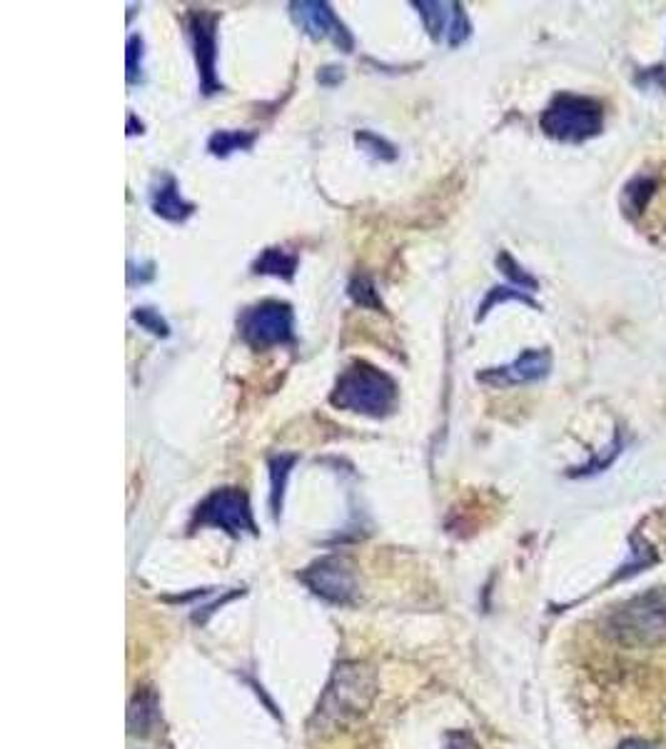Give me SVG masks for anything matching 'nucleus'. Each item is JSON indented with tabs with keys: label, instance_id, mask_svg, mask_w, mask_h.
I'll return each instance as SVG.
<instances>
[{
	"label": "nucleus",
	"instance_id": "1",
	"mask_svg": "<svg viewBox=\"0 0 666 749\" xmlns=\"http://www.w3.org/2000/svg\"><path fill=\"white\" fill-rule=\"evenodd\" d=\"M330 400L340 410L360 413L367 417H385L397 405V383L377 367L367 363H355L340 375Z\"/></svg>",
	"mask_w": 666,
	"mask_h": 749
},
{
	"label": "nucleus",
	"instance_id": "2",
	"mask_svg": "<svg viewBox=\"0 0 666 749\" xmlns=\"http://www.w3.org/2000/svg\"><path fill=\"white\" fill-rule=\"evenodd\" d=\"M542 131L554 141L582 143L594 138L604 125L602 105L582 95H556L542 113Z\"/></svg>",
	"mask_w": 666,
	"mask_h": 749
},
{
	"label": "nucleus",
	"instance_id": "3",
	"mask_svg": "<svg viewBox=\"0 0 666 749\" xmlns=\"http://www.w3.org/2000/svg\"><path fill=\"white\" fill-rule=\"evenodd\" d=\"M240 335L244 343L258 350L290 345L295 340V315L288 303L264 300V303L244 310L240 318Z\"/></svg>",
	"mask_w": 666,
	"mask_h": 749
},
{
	"label": "nucleus",
	"instance_id": "4",
	"mask_svg": "<svg viewBox=\"0 0 666 749\" xmlns=\"http://www.w3.org/2000/svg\"><path fill=\"white\" fill-rule=\"evenodd\" d=\"M195 520L205 524V528L225 530L228 534H232V538L254 534L250 500L248 495L238 488L215 490L210 498H205V502L198 508V514H195Z\"/></svg>",
	"mask_w": 666,
	"mask_h": 749
},
{
	"label": "nucleus",
	"instance_id": "5",
	"mask_svg": "<svg viewBox=\"0 0 666 749\" xmlns=\"http://www.w3.org/2000/svg\"><path fill=\"white\" fill-rule=\"evenodd\" d=\"M190 41L195 48V63H198L200 87L205 95L222 91L218 77V18L205 11H195L188 21Z\"/></svg>",
	"mask_w": 666,
	"mask_h": 749
},
{
	"label": "nucleus",
	"instance_id": "6",
	"mask_svg": "<svg viewBox=\"0 0 666 749\" xmlns=\"http://www.w3.org/2000/svg\"><path fill=\"white\" fill-rule=\"evenodd\" d=\"M614 630L626 642H654L666 637V610L654 597L634 600L614 620Z\"/></svg>",
	"mask_w": 666,
	"mask_h": 749
},
{
	"label": "nucleus",
	"instance_id": "7",
	"mask_svg": "<svg viewBox=\"0 0 666 749\" xmlns=\"http://www.w3.org/2000/svg\"><path fill=\"white\" fill-rule=\"evenodd\" d=\"M300 580L305 582V585L315 592L318 597L335 602V605H347V602L355 600V592H357L355 578H352L350 568L345 565V562L335 560V558L315 562V565L302 572Z\"/></svg>",
	"mask_w": 666,
	"mask_h": 749
},
{
	"label": "nucleus",
	"instance_id": "8",
	"mask_svg": "<svg viewBox=\"0 0 666 749\" xmlns=\"http://www.w3.org/2000/svg\"><path fill=\"white\" fill-rule=\"evenodd\" d=\"M290 8H292V15H295L298 25L308 35L318 38V41H325L327 38V41H332L340 48V51L352 53L355 41H352L345 23L340 21L327 3H320V0H305V3H292Z\"/></svg>",
	"mask_w": 666,
	"mask_h": 749
},
{
	"label": "nucleus",
	"instance_id": "9",
	"mask_svg": "<svg viewBox=\"0 0 666 749\" xmlns=\"http://www.w3.org/2000/svg\"><path fill=\"white\" fill-rule=\"evenodd\" d=\"M550 367L552 357L547 350H527V353L519 355L514 363L487 370V373L479 375V381L492 385H527L542 381V377L550 373Z\"/></svg>",
	"mask_w": 666,
	"mask_h": 749
},
{
	"label": "nucleus",
	"instance_id": "10",
	"mask_svg": "<svg viewBox=\"0 0 666 749\" xmlns=\"http://www.w3.org/2000/svg\"><path fill=\"white\" fill-rule=\"evenodd\" d=\"M365 689L370 687L365 685V679H362V673H357V667L355 669L342 667L335 675V683L330 685L325 699H322L320 712L322 715L360 712V707H365L370 703V697H365Z\"/></svg>",
	"mask_w": 666,
	"mask_h": 749
},
{
	"label": "nucleus",
	"instance_id": "11",
	"mask_svg": "<svg viewBox=\"0 0 666 749\" xmlns=\"http://www.w3.org/2000/svg\"><path fill=\"white\" fill-rule=\"evenodd\" d=\"M150 206H153L155 216H160L168 222H185L195 212L192 202H188L180 196L178 180H175L168 173L160 175V178L153 183Z\"/></svg>",
	"mask_w": 666,
	"mask_h": 749
},
{
	"label": "nucleus",
	"instance_id": "12",
	"mask_svg": "<svg viewBox=\"0 0 666 749\" xmlns=\"http://www.w3.org/2000/svg\"><path fill=\"white\" fill-rule=\"evenodd\" d=\"M295 270H298V258L280 248H268L252 266V272H258V275H275L282 280L295 278Z\"/></svg>",
	"mask_w": 666,
	"mask_h": 749
},
{
	"label": "nucleus",
	"instance_id": "13",
	"mask_svg": "<svg viewBox=\"0 0 666 749\" xmlns=\"http://www.w3.org/2000/svg\"><path fill=\"white\" fill-rule=\"evenodd\" d=\"M254 143L252 133L244 131H218L208 143V150L215 155V158H228V155L238 153V150H250Z\"/></svg>",
	"mask_w": 666,
	"mask_h": 749
},
{
	"label": "nucleus",
	"instance_id": "14",
	"mask_svg": "<svg viewBox=\"0 0 666 749\" xmlns=\"http://www.w3.org/2000/svg\"><path fill=\"white\" fill-rule=\"evenodd\" d=\"M415 8L419 11V15H423L429 35L439 41V35L449 33V23H452L455 6H452V11H447V8H449L447 3H415Z\"/></svg>",
	"mask_w": 666,
	"mask_h": 749
},
{
	"label": "nucleus",
	"instance_id": "15",
	"mask_svg": "<svg viewBox=\"0 0 666 749\" xmlns=\"http://www.w3.org/2000/svg\"><path fill=\"white\" fill-rule=\"evenodd\" d=\"M295 455H278L270 460V478H272V512L280 514L282 495H285V482L290 478L292 465H295Z\"/></svg>",
	"mask_w": 666,
	"mask_h": 749
},
{
	"label": "nucleus",
	"instance_id": "16",
	"mask_svg": "<svg viewBox=\"0 0 666 749\" xmlns=\"http://www.w3.org/2000/svg\"><path fill=\"white\" fill-rule=\"evenodd\" d=\"M355 141H357V145H360V150H365V153L372 155V158H375V160L389 163V160H395V158H397L395 145H389L385 138H379V135H375V133L360 131V133L355 135Z\"/></svg>",
	"mask_w": 666,
	"mask_h": 749
},
{
	"label": "nucleus",
	"instance_id": "17",
	"mask_svg": "<svg viewBox=\"0 0 666 749\" xmlns=\"http://www.w3.org/2000/svg\"><path fill=\"white\" fill-rule=\"evenodd\" d=\"M350 298L355 300L362 308H372V310H382V300L375 290V283L370 278H355L350 285Z\"/></svg>",
	"mask_w": 666,
	"mask_h": 749
},
{
	"label": "nucleus",
	"instance_id": "18",
	"mask_svg": "<svg viewBox=\"0 0 666 749\" xmlns=\"http://www.w3.org/2000/svg\"><path fill=\"white\" fill-rule=\"evenodd\" d=\"M133 320L143 330H148V333H153V335H158V337H168L170 335V325L165 323V318L155 308H138L133 313Z\"/></svg>",
	"mask_w": 666,
	"mask_h": 749
},
{
	"label": "nucleus",
	"instance_id": "19",
	"mask_svg": "<svg viewBox=\"0 0 666 749\" xmlns=\"http://www.w3.org/2000/svg\"><path fill=\"white\" fill-rule=\"evenodd\" d=\"M143 71V38H127V83H138Z\"/></svg>",
	"mask_w": 666,
	"mask_h": 749
},
{
	"label": "nucleus",
	"instance_id": "20",
	"mask_svg": "<svg viewBox=\"0 0 666 749\" xmlns=\"http://www.w3.org/2000/svg\"><path fill=\"white\" fill-rule=\"evenodd\" d=\"M469 38V21L462 11V6H455V13H452V23H449V33H447V41L452 48L462 45Z\"/></svg>",
	"mask_w": 666,
	"mask_h": 749
},
{
	"label": "nucleus",
	"instance_id": "21",
	"mask_svg": "<svg viewBox=\"0 0 666 749\" xmlns=\"http://www.w3.org/2000/svg\"><path fill=\"white\" fill-rule=\"evenodd\" d=\"M497 266H499V268H502V272H504V275H507V278H512V280H514V283L519 285V288H532V290L537 288V283H534V280H532V278H529V275H527V272H524L522 268H519V266H517V262H514L512 258H509V256H507V252H502V256H499V258H497Z\"/></svg>",
	"mask_w": 666,
	"mask_h": 749
},
{
	"label": "nucleus",
	"instance_id": "22",
	"mask_svg": "<svg viewBox=\"0 0 666 749\" xmlns=\"http://www.w3.org/2000/svg\"><path fill=\"white\" fill-rule=\"evenodd\" d=\"M445 749H479V747L475 745L472 737H467V735H449Z\"/></svg>",
	"mask_w": 666,
	"mask_h": 749
},
{
	"label": "nucleus",
	"instance_id": "23",
	"mask_svg": "<svg viewBox=\"0 0 666 749\" xmlns=\"http://www.w3.org/2000/svg\"><path fill=\"white\" fill-rule=\"evenodd\" d=\"M318 81L322 85H337L342 81V67H325V71H320Z\"/></svg>",
	"mask_w": 666,
	"mask_h": 749
},
{
	"label": "nucleus",
	"instance_id": "24",
	"mask_svg": "<svg viewBox=\"0 0 666 749\" xmlns=\"http://www.w3.org/2000/svg\"><path fill=\"white\" fill-rule=\"evenodd\" d=\"M620 749H656V747L642 742V739H629V742H624Z\"/></svg>",
	"mask_w": 666,
	"mask_h": 749
}]
</instances>
